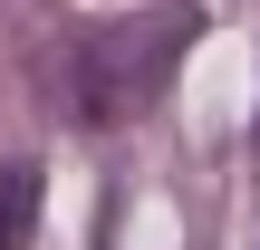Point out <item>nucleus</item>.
Here are the masks:
<instances>
[{
	"mask_svg": "<svg viewBox=\"0 0 260 250\" xmlns=\"http://www.w3.org/2000/svg\"><path fill=\"white\" fill-rule=\"evenodd\" d=\"M203 39V10L193 0H164V10H135V19H87L48 48V96L77 116V125H125L164 96L174 58Z\"/></svg>",
	"mask_w": 260,
	"mask_h": 250,
	"instance_id": "nucleus-1",
	"label": "nucleus"
},
{
	"mask_svg": "<svg viewBox=\"0 0 260 250\" xmlns=\"http://www.w3.org/2000/svg\"><path fill=\"white\" fill-rule=\"evenodd\" d=\"M39 231V164H0V250H29Z\"/></svg>",
	"mask_w": 260,
	"mask_h": 250,
	"instance_id": "nucleus-2",
	"label": "nucleus"
}]
</instances>
